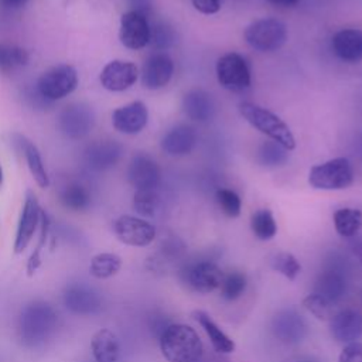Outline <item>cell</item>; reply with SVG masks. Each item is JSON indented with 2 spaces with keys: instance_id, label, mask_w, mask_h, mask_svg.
I'll use <instances>...</instances> for the list:
<instances>
[{
  "instance_id": "cell-1",
  "label": "cell",
  "mask_w": 362,
  "mask_h": 362,
  "mask_svg": "<svg viewBox=\"0 0 362 362\" xmlns=\"http://www.w3.org/2000/svg\"><path fill=\"white\" fill-rule=\"evenodd\" d=\"M58 328V313L44 300L25 304L18 317V338L27 348L42 346Z\"/></svg>"
},
{
  "instance_id": "cell-2",
  "label": "cell",
  "mask_w": 362,
  "mask_h": 362,
  "mask_svg": "<svg viewBox=\"0 0 362 362\" xmlns=\"http://www.w3.org/2000/svg\"><path fill=\"white\" fill-rule=\"evenodd\" d=\"M160 349L168 362H199L204 345L194 328L170 324L160 334Z\"/></svg>"
},
{
  "instance_id": "cell-3",
  "label": "cell",
  "mask_w": 362,
  "mask_h": 362,
  "mask_svg": "<svg viewBox=\"0 0 362 362\" xmlns=\"http://www.w3.org/2000/svg\"><path fill=\"white\" fill-rule=\"evenodd\" d=\"M239 112L250 126L279 143L286 150H293L296 147V139L291 130L273 112L252 102H240Z\"/></svg>"
},
{
  "instance_id": "cell-4",
  "label": "cell",
  "mask_w": 362,
  "mask_h": 362,
  "mask_svg": "<svg viewBox=\"0 0 362 362\" xmlns=\"http://www.w3.org/2000/svg\"><path fill=\"white\" fill-rule=\"evenodd\" d=\"M79 82L76 69L68 64L51 66L37 81V92L44 100L55 102L71 95Z\"/></svg>"
},
{
  "instance_id": "cell-5",
  "label": "cell",
  "mask_w": 362,
  "mask_h": 362,
  "mask_svg": "<svg viewBox=\"0 0 362 362\" xmlns=\"http://www.w3.org/2000/svg\"><path fill=\"white\" fill-rule=\"evenodd\" d=\"M354 182V171L348 158L337 157L314 165L308 174V184L315 189H344Z\"/></svg>"
},
{
  "instance_id": "cell-6",
  "label": "cell",
  "mask_w": 362,
  "mask_h": 362,
  "mask_svg": "<svg viewBox=\"0 0 362 362\" xmlns=\"http://www.w3.org/2000/svg\"><path fill=\"white\" fill-rule=\"evenodd\" d=\"M245 40L257 51H276L287 40V27L277 18H260L246 27Z\"/></svg>"
},
{
  "instance_id": "cell-7",
  "label": "cell",
  "mask_w": 362,
  "mask_h": 362,
  "mask_svg": "<svg viewBox=\"0 0 362 362\" xmlns=\"http://www.w3.org/2000/svg\"><path fill=\"white\" fill-rule=\"evenodd\" d=\"M95 126V113L89 105L71 103L58 116L59 132L71 140H79L89 134Z\"/></svg>"
},
{
  "instance_id": "cell-8",
  "label": "cell",
  "mask_w": 362,
  "mask_h": 362,
  "mask_svg": "<svg viewBox=\"0 0 362 362\" xmlns=\"http://www.w3.org/2000/svg\"><path fill=\"white\" fill-rule=\"evenodd\" d=\"M216 78L222 88L230 92H240L250 85V69L242 55L229 52L218 59Z\"/></svg>"
},
{
  "instance_id": "cell-9",
  "label": "cell",
  "mask_w": 362,
  "mask_h": 362,
  "mask_svg": "<svg viewBox=\"0 0 362 362\" xmlns=\"http://www.w3.org/2000/svg\"><path fill=\"white\" fill-rule=\"evenodd\" d=\"M41 206L38 202L37 195L28 189L25 192L24 204L20 212V219L17 225V232H16V239H14V253H23L30 242L33 240L38 226H40V219H41Z\"/></svg>"
},
{
  "instance_id": "cell-10",
  "label": "cell",
  "mask_w": 362,
  "mask_h": 362,
  "mask_svg": "<svg viewBox=\"0 0 362 362\" xmlns=\"http://www.w3.org/2000/svg\"><path fill=\"white\" fill-rule=\"evenodd\" d=\"M113 232L122 243L136 247L148 246L156 238V228L150 222L132 215H122L115 219Z\"/></svg>"
},
{
  "instance_id": "cell-11",
  "label": "cell",
  "mask_w": 362,
  "mask_h": 362,
  "mask_svg": "<svg viewBox=\"0 0 362 362\" xmlns=\"http://www.w3.org/2000/svg\"><path fill=\"white\" fill-rule=\"evenodd\" d=\"M119 40L129 49H140L150 42V24L144 13L129 10L120 17Z\"/></svg>"
},
{
  "instance_id": "cell-12",
  "label": "cell",
  "mask_w": 362,
  "mask_h": 362,
  "mask_svg": "<svg viewBox=\"0 0 362 362\" xmlns=\"http://www.w3.org/2000/svg\"><path fill=\"white\" fill-rule=\"evenodd\" d=\"M182 280L197 293H211L221 287L223 272L214 262H197L182 272Z\"/></svg>"
},
{
  "instance_id": "cell-13",
  "label": "cell",
  "mask_w": 362,
  "mask_h": 362,
  "mask_svg": "<svg viewBox=\"0 0 362 362\" xmlns=\"http://www.w3.org/2000/svg\"><path fill=\"white\" fill-rule=\"evenodd\" d=\"M137 78V66L133 62L123 59H113L107 62L99 74L100 85L109 92H123L132 88Z\"/></svg>"
},
{
  "instance_id": "cell-14",
  "label": "cell",
  "mask_w": 362,
  "mask_h": 362,
  "mask_svg": "<svg viewBox=\"0 0 362 362\" xmlns=\"http://www.w3.org/2000/svg\"><path fill=\"white\" fill-rule=\"evenodd\" d=\"M65 307L76 315H93L100 308V297L85 283H71L64 291Z\"/></svg>"
},
{
  "instance_id": "cell-15",
  "label": "cell",
  "mask_w": 362,
  "mask_h": 362,
  "mask_svg": "<svg viewBox=\"0 0 362 362\" xmlns=\"http://www.w3.org/2000/svg\"><path fill=\"white\" fill-rule=\"evenodd\" d=\"M158 164L147 154H136L127 167V180L136 189H156L160 184Z\"/></svg>"
},
{
  "instance_id": "cell-16",
  "label": "cell",
  "mask_w": 362,
  "mask_h": 362,
  "mask_svg": "<svg viewBox=\"0 0 362 362\" xmlns=\"http://www.w3.org/2000/svg\"><path fill=\"white\" fill-rule=\"evenodd\" d=\"M148 120L147 106L141 100L130 102L120 106L112 113V124L115 130L123 134H137L140 133Z\"/></svg>"
},
{
  "instance_id": "cell-17",
  "label": "cell",
  "mask_w": 362,
  "mask_h": 362,
  "mask_svg": "<svg viewBox=\"0 0 362 362\" xmlns=\"http://www.w3.org/2000/svg\"><path fill=\"white\" fill-rule=\"evenodd\" d=\"M174 74V62L164 52L151 54L141 66V83L147 89L165 86Z\"/></svg>"
},
{
  "instance_id": "cell-18",
  "label": "cell",
  "mask_w": 362,
  "mask_h": 362,
  "mask_svg": "<svg viewBox=\"0 0 362 362\" xmlns=\"http://www.w3.org/2000/svg\"><path fill=\"white\" fill-rule=\"evenodd\" d=\"M329 332L337 342H358L362 337V314L351 308L335 313L329 320Z\"/></svg>"
},
{
  "instance_id": "cell-19",
  "label": "cell",
  "mask_w": 362,
  "mask_h": 362,
  "mask_svg": "<svg viewBox=\"0 0 362 362\" xmlns=\"http://www.w3.org/2000/svg\"><path fill=\"white\" fill-rule=\"evenodd\" d=\"M122 156V146L116 140H98L85 150V163L93 171H105L116 165Z\"/></svg>"
},
{
  "instance_id": "cell-20",
  "label": "cell",
  "mask_w": 362,
  "mask_h": 362,
  "mask_svg": "<svg viewBox=\"0 0 362 362\" xmlns=\"http://www.w3.org/2000/svg\"><path fill=\"white\" fill-rule=\"evenodd\" d=\"M273 329L276 337L283 342L296 344L300 342L307 334V324L301 314L296 310H284L280 311L273 321Z\"/></svg>"
},
{
  "instance_id": "cell-21",
  "label": "cell",
  "mask_w": 362,
  "mask_h": 362,
  "mask_svg": "<svg viewBox=\"0 0 362 362\" xmlns=\"http://www.w3.org/2000/svg\"><path fill=\"white\" fill-rule=\"evenodd\" d=\"M334 54L345 62H359L362 59V31L341 30L332 37Z\"/></svg>"
},
{
  "instance_id": "cell-22",
  "label": "cell",
  "mask_w": 362,
  "mask_h": 362,
  "mask_svg": "<svg viewBox=\"0 0 362 362\" xmlns=\"http://www.w3.org/2000/svg\"><path fill=\"white\" fill-rule=\"evenodd\" d=\"M197 144V133L191 126L178 124L173 127L161 140V148L168 156H185Z\"/></svg>"
},
{
  "instance_id": "cell-23",
  "label": "cell",
  "mask_w": 362,
  "mask_h": 362,
  "mask_svg": "<svg viewBox=\"0 0 362 362\" xmlns=\"http://www.w3.org/2000/svg\"><path fill=\"white\" fill-rule=\"evenodd\" d=\"M184 113L197 122L209 120L215 112V103L211 93L204 89H192L185 93L182 99Z\"/></svg>"
},
{
  "instance_id": "cell-24",
  "label": "cell",
  "mask_w": 362,
  "mask_h": 362,
  "mask_svg": "<svg viewBox=\"0 0 362 362\" xmlns=\"http://www.w3.org/2000/svg\"><path fill=\"white\" fill-rule=\"evenodd\" d=\"M90 351L95 362H117L120 356L117 335L109 328H100L90 339Z\"/></svg>"
},
{
  "instance_id": "cell-25",
  "label": "cell",
  "mask_w": 362,
  "mask_h": 362,
  "mask_svg": "<svg viewBox=\"0 0 362 362\" xmlns=\"http://www.w3.org/2000/svg\"><path fill=\"white\" fill-rule=\"evenodd\" d=\"M16 137H17V144L25 157L28 171L33 175L34 181L37 182V185L40 188H48L49 187V175L47 173V168L44 165V161H42L38 147L23 134H16Z\"/></svg>"
},
{
  "instance_id": "cell-26",
  "label": "cell",
  "mask_w": 362,
  "mask_h": 362,
  "mask_svg": "<svg viewBox=\"0 0 362 362\" xmlns=\"http://www.w3.org/2000/svg\"><path fill=\"white\" fill-rule=\"evenodd\" d=\"M194 318L206 332L214 349L219 354H230L235 351V342L219 328V325L211 318V315L202 310L194 311Z\"/></svg>"
},
{
  "instance_id": "cell-27",
  "label": "cell",
  "mask_w": 362,
  "mask_h": 362,
  "mask_svg": "<svg viewBox=\"0 0 362 362\" xmlns=\"http://www.w3.org/2000/svg\"><path fill=\"white\" fill-rule=\"evenodd\" d=\"M59 201L65 208L71 211H85L89 208L92 197L83 184L72 181L61 188Z\"/></svg>"
},
{
  "instance_id": "cell-28",
  "label": "cell",
  "mask_w": 362,
  "mask_h": 362,
  "mask_svg": "<svg viewBox=\"0 0 362 362\" xmlns=\"http://www.w3.org/2000/svg\"><path fill=\"white\" fill-rule=\"evenodd\" d=\"M334 226L342 238H354L362 229V211L341 208L334 212Z\"/></svg>"
},
{
  "instance_id": "cell-29",
  "label": "cell",
  "mask_w": 362,
  "mask_h": 362,
  "mask_svg": "<svg viewBox=\"0 0 362 362\" xmlns=\"http://www.w3.org/2000/svg\"><path fill=\"white\" fill-rule=\"evenodd\" d=\"M122 267V259L116 253L103 252L98 253L90 259L89 263V273L95 279L105 280L119 273Z\"/></svg>"
},
{
  "instance_id": "cell-30",
  "label": "cell",
  "mask_w": 362,
  "mask_h": 362,
  "mask_svg": "<svg viewBox=\"0 0 362 362\" xmlns=\"http://www.w3.org/2000/svg\"><path fill=\"white\" fill-rule=\"evenodd\" d=\"M345 291V280L335 270H327L322 273L317 281L315 293L325 297L327 300L337 303Z\"/></svg>"
},
{
  "instance_id": "cell-31",
  "label": "cell",
  "mask_w": 362,
  "mask_h": 362,
  "mask_svg": "<svg viewBox=\"0 0 362 362\" xmlns=\"http://www.w3.org/2000/svg\"><path fill=\"white\" fill-rule=\"evenodd\" d=\"M28 61L30 55L23 47L0 42V72H13L25 66Z\"/></svg>"
},
{
  "instance_id": "cell-32",
  "label": "cell",
  "mask_w": 362,
  "mask_h": 362,
  "mask_svg": "<svg viewBox=\"0 0 362 362\" xmlns=\"http://www.w3.org/2000/svg\"><path fill=\"white\" fill-rule=\"evenodd\" d=\"M250 228L255 236L260 240H269L277 233V223L270 209H257L250 219Z\"/></svg>"
},
{
  "instance_id": "cell-33",
  "label": "cell",
  "mask_w": 362,
  "mask_h": 362,
  "mask_svg": "<svg viewBox=\"0 0 362 362\" xmlns=\"http://www.w3.org/2000/svg\"><path fill=\"white\" fill-rule=\"evenodd\" d=\"M303 305L320 321H329L335 315V303L313 293L303 300Z\"/></svg>"
},
{
  "instance_id": "cell-34",
  "label": "cell",
  "mask_w": 362,
  "mask_h": 362,
  "mask_svg": "<svg viewBox=\"0 0 362 362\" xmlns=\"http://www.w3.org/2000/svg\"><path fill=\"white\" fill-rule=\"evenodd\" d=\"M49 226H51V222H49V218L47 215V212L42 209L41 211V219H40V238H38V243L37 246L34 247L33 253L30 255L28 257V262H27V273L28 276H33L38 267L41 266V252H42V247L45 246V242H47V236H48V232H49Z\"/></svg>"
},
{
  "instance_id": "cell-35",
  "label": "cell",
  "mask_w": 362,
  "mask_h": 362,
  "mask_svg": "<svg viewBox=\"0 0 362 362\" xmlns=\"http://www.w3.org/2000/svg\"><path fill=\"white\" fill-rule=\"evenodd\" d=\"M246 284H247V280L243 273L232 272L223 276V280L221 283V296L228 301L236 300L243 294Z\"/></svg>"
},
{
  "instance_id": "cell-36",
  "label": "cell",
  "mask_w": 362,
  "mask_h": 362,
  "mask_svg": "<svg viewBox=\"0 0 362 362\" xmlns=\"http://www.w3.org/2000/svg\"><path fill=\"white\" fill-rule=\"evenodd\" d=\"M160 199L156 189H136L133 197V206L137 214L143 216H153L157 212Z\"/></svg>"
},
{
  "instance_id": "cell-37",
  "label": "cell",
  "mask_w": 362,
  "mask_h": 362,
  "mask_svg": "<svg viewBox=\"0 0 362 362\" xmlns=\"http://www.w3.org/2000/svg\"><path fill=\"white\" fill-rule=\"evenodd\" d=\"M272 269L283 274L288 280H294L297 274L301 272V264L298 260L288 252H280L274 255L270 260Z\"/></svg>"
},
{
  "instance_id": "cell-38",
  "label": "cell",
  "mask_w": 362,
  "mask_h": 362,
  "mask_svg": "<svg viewBox=\"0 0 362 362\" xmlns=\"http://www.w3.org/2000/svg\"><path fill=\"white\" fill-rule=\"evenodd\" d=\"M216 201L222 212L229 218H238L240 215L242 201L239 195L228 188H221L216 191Z\"/></svg>"
},
{
  "instance_id": "cell-39",
  "label": "cell",
  "mask_w": 362,
  "mask_h": 362,
  "mask_svg": "<svg viewBox=\"0 0 362 362\" xmlns=\"http://www.w3.org/2000/svg\"><path fill=\"white\" fill-rule=\"evenodd\" d=\"M259 158L264 165H280L286 161L287 153L286 148L281 147L279 143L267 141L260 147Z\"/></svg>"
},
{
  "instance_id": "cell-40",
  "label": "cell",
  "mask_w": 362,
  "mask_h": 362,
  "mask_svg": "<svg viewBox=\"0 0 362 362\" xmlns=\"http://www.w3.org/2000/svg\"><path fill=\"white\" fill-rule=\"evenodd\" d=\"M150 42L160 49L170 47L174 42V31L171 27L160 23L150 27Z\"/></svg>"
},
{
  "instance_id": "cell-41",
  "label": "cell",
  "mask_w": 362,
  "mask_h": 362,
  "mask_svg": "<svg viewBox=\"0 0 362 362\" xmlns=\"http://www.w3.org/2000/svg\"><path fill=\"white\" fill-rule=\"evenodd\" d=\"M339 362H362V344L351 342L346 344L339 354Z\"/></svg>"
},
{
  "instance_id": "cell-42",
  "label": "cell",
  "mask_w": 362,
  "mask_h": 362,
  "mask_svg": "<svg viewBox=\"0 0 362 362\" xmlns=\"http://www.w3.org/2000/svg\"><path fill=\"white\" fill-rule=\"evenodd\" d=\"M195 10L202 14H215L221 8V0H191Z\"/></svg>"
},
{
  "instance_id": "cell-43",
  "label": "cell",
  "mask_w": 362,
  "mask_h": 362,
  "mask_svg": "<svg viewBox=\"0 0 362 362\" xmlns=\"http://www.w3.org/2000/svg\"><path fill=\"white\" fill-rule=\"evenodd\" d=\"M28 0H0V3L8 8H20L27 4Z\"/></svg>"
},
{
  "instance_id": "cell-44",
  "label": "cell",
  "mask_w": 362,
  "mask_h": 362,
  "mask_svg": "<svg viewBox=\"0 0 362 362\" xmlns=\"http://www.w3.org/2000/svg\"><path fill=\"white\" fill-rule=\"evenodd\" d=\"M352 249H354V253L356 255V257L359 259L361 264H362V238H356L352 243Z\"/></svg>"
},
{
  "instance_id": "cell-45",
  "label": "cell",
  "mask_w": 362,
  "mask_h": 362,
  "mask_svg": "<svg viewBox=\"0 0 362 362\" xmlns=\"http://www.w3.org/2000/svg\"><path fill=\"white\" fill-rule=\"evenodd\" d=\"M270 3L276 4V6H280V7H293L296 6L300 0H269Z\"/></svg>"
},
{
  "instance_id": "cell-46",
  "label": "cell",
  "mask_w": 362,
  "mask_h": 362,
  "mask_svg": "<svg viewBox=\"0 0 362 362\" xmlns=\"http://www.w3.org/2000/svg\"><path fill=\"white\" fill-rule=\"evenodd\" d=\"M3 184V168H1V165H0V185Z\"/></svg>"
}]
</instances>
